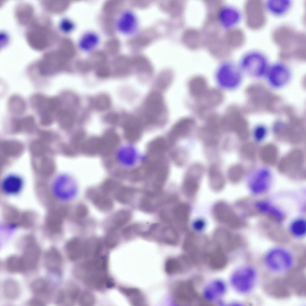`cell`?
<instances>
[{"label": "cell", "instance_id": "obj_1", "mask_svg": "<svg viewBox=\"0 0 306 306\" xmlns=\"http://www.w3.org/2000/svg\"><path fill=\"white\" fill-rule=\"evenodd\" d=\"M273 42L279 49L278 56L283 61L294 59L306 49V34L287 24L279 25L271 34Z\"/></svg>", "mask_w": 306, "mask_h": 306}, {"label": "cell", "instance_id": "obj_2", "mask_svg": "<svg viewBox=\"0 0 306 306\" xmlns=\"http://www.w3.org/2000/svg\"><path fill=\"white\" fill-rule=\"evenodd\" d=\"M295 257L291 251L282 246L273 247L266 251L263 263L270 272L278 275L288 274L294 270Z\"/></svg>", "mask_w": 306, "mask_h": 306}, {"label": "cell", "instance_id": "obj_3", "mask_svg": "<svg viewBox=\"0 0 306 306\" xmlns=\"http://www.w3.org/2000/svg\"><path fill=\"white\" fill-rule=\"evenodd\" d=\"M270 65L267 58L263 53L252 51L243 56L239 66L244 74L259 79L264 78Z\"/></svg>", "mask_w": 306, "mask_h": 306}, {"label": "cell", "instance_id": "obj_4", "mask_svg": "<svg viewBox=\"0 0 306 306\" xmlns=\"http://www.w3.org/2000/svg\"><path fill=\"white\" fill-rule=\"evenodd\" d=\"M210 246L207 238L193 232H188L183 244V248L191 261L196 264L204 263Z\"/></svg>", "mask_w": 306, "mask_h": 306}, {"label": "cell", "instance_id": "obj_5", "mask_svg": "<svg viewBox=\"0 0 306 306\" xmlns=\"http://www.w3.org/2000/svg\"><path fill=\"white\" fill-rule=\"evenodd\" d=\"M258 277L256 268L251 264H247L240 267L234 272L231 282L237 292L242 294H248L254 289Z\"/></svg>", "mask_w": 306, "mask_h": 306}, {"label": "cell", "instance_id": "obj_6", "mask_svg": "<svg viewBox=\"0 0 306 306\" xmlns=\"http://www.w3.org/2000/svg\"><path fill=\"white\" fill-rule=\"evenodd\" d=\"M267 10L265 2L261 0H249L244 6V15L247 27L252 30L263 28L267 22Z\"/></svg>", "mask_w": 306, "mask_h": 306}, {"label": "cell", "instance_id": "obj_7", "mask_svg": "<svg viewBox=\"0 0 306 306\" xmlns=\"http://www.w3.org/2000/svg\"><path fill=\"white\" fill-rule=\"evenodd\" d=\"M194 284L189 280L178 281L173 284L171 294L174 303L179 306L190 305L196 302L202 304Z\"/></svg>", "mask_w": 306, "mask_h": 306}, {"label": "cell", "instance_id": "obj_8", "mask_svg": "<svg viewBox=\"0 0 306 306\" xmlns=\"http://www.w3.org/2000/svg\"><path fill=\"white\" fill-rule=\"evenodd\" d=\"M292 77L290 68L284 62L281 61L270 65L264 79L270 87L279 90L289 84Z\"/></svg>", "mask_w": 306, "mask_h": 306}, {"label": "cell", "instance_id": "obj_9", "mask_svg": "<svg viewBox=\"0 0 306 306\" xmlns=\"http://www.w3.org/2000/svg\"><path fill=\"white\" fill-rule=\"evenodd\" d=\"M243 74L239 66L232 63H225L218 69L216 74V80L222 88L234 89L241 84Z\"/></svg>", "mask_w": 306, "mask_h": 306}, {"label": "cell", "instance_id": "obj_10", "mask_svg": "<svg viewBox=\"0 0 306 306\" xmlns=\"http://www.w3.org/2000/svg\"><path fill=\"white\" fill-rule=\"evenodd\" d=\"M143 116L150 122H154L164 117L166 108L162 94L153 91L148 96L143 106Z\"/></svg>", "mask_w": 306, "mask_h": 306}, {"label": "cell", "instance_id": "obj_11", "mask_svg": "<svg viewBox=\"0 0 306 306\" xmlns=\"http://www.w3.org/2000/svg\"><path fill=\"white\" fill-rule=\"evenodd\" d=\"M107 266V258L98 256L88 259L77 265L73 272L75 276L84 281L87 279L106 273Z\"/></svg>", "mask_w": 306, "mask_h": 306}, {"label": "cell", "instance_id": "obj_12", "mask_svg": "<svg viewBox=\"0 0 306 306\" xmlns=\"http://www.w3.org/2000/svg\"><path fill=\"white\" fill-rule=\"evenodd\" d=\"M205 171L202 163L196 162L191 164L186 172L183 184V190L187 197L192 198L196 195Z\"/></svg>", "mask_w": 306, "mask_h": 306}, {"label": "cell", "instance_id": "obj_13", "mask_svg": "<svg viewBox=\"0 0 306 306\" xmlns=\"http://www.w3.org/2000/svg\"><path fill=\"white\" fill-rule=\"evenodd\" d=\"M272 177V172L267 168L260 167L255 169L250 174L248 179L250 192L255 195L267 192L271 186Z\"/></svg>", "mask_w": 306, "mask_h": 306}, {"label": "cell", "instance_id": "obj_14", "mask_svg": "<svg viewBox=\"0 0 306 306\" xmlns=\"http://www.w3.org/2000/svg\"><path fill=\"white\" fill-rule=\"evenodd\" d=\"M212 214L218 222L232 229L241 227L242 223L232 208L226 202L220 201L214 205Z\"/></svg>", "mask_w": 306, "mask_h": 306}, {"label": "cell", "instance_id": "obj_15", "mask_svg": "<svg viewBox=\"0 0 306 306\" xmlns=\"http://www.w3.org/2000/svg\"><path fill=\"white\" fill-rule=\"evenodd\" d=\"M213 238L215 245L224 252L234 251L241 245L239 237L224 227L215 229L213 233Z\"/></svg>", "mask_w": 306, "mask_h": 306}, {"label": "cell", "instance_id": "obj_16", "mask_svg": "<svg viewBox=\"0 0 306 306\" xmlns=\"http://www.w3.org/2000/svg\"><path fill=\"white\" fill-rule=\"evenodd\" d=\"M114 26L120 33L126 35H131L137 30L138 19L133 12L125 10L117 16L115 21Z\"/></svg>", "mask_w": 306, "mask_h": 306}, {"label": "cell", "instance_id": "obj_17", "mask_svg": "<svg viewBox=\"0 0 306 306\" xmlns=\"http://www.w3.org/2000/svg\"><path fill=\"white\" fill-rule=\"evenodd\" d=\"M75 180L71 175L65 174L57 176L53 180L51 190L54 196L58 200H65L69 196L68 191L74 186Z\"/></svg>", "mask_w": 306, "mask_h": 306}, {"label": "cell", "instance_id": "obj_18", "mask_svg": "<svg viewBox=\"0 0 306 306\" xmlns=\"http://www.w3.org/2000/svg\"><path fill=\"white\" fill-rule=\"evenodd\" d=\"M41 254L40 248L36 244L30 242L26 244L21 256L26 272L34 270L37 268Z\"/></svg>", "mask_w": 306, "mask_h": 306}, {"label": "cell", "instance_id": "obj_19", "mask_svg": "<svg viewBox=\"0 0 306 306\" xmlns=\"http://www.w3.org/2000/svg\"><path fill=\"white\" fill-rule=\"evenodd\" d=\"M228 262L225 252L216 245L210 246L205 257L204 263L211 269L220 270L225 268Z\"/></svg>", "mask_w": 306, "mask_h": 306}, {"label": "cell", "instance_id": "obj_20", "mask_svg": "<svg viewBox=\"0 0 306 306\" xmlns=\"http://www.w3.org/2000/svg\"><path fill=\"white\" fill-rule=\"evenodd\" d=\"M190 260L186 255L171 256L167 258L164 264L165 272L169 276L181 273L189 269Z\"/></svg>", "mask_w": 306, "mask_h": 306}, {"label": "cell", "instance_id": "obj_21", "mask_svg": "<svg viewBox=\"0 0 306 306\" xmlns=\"http://www.w3.org/2000/svg\"><path fill=\"white\" fill-rule=\"evenodd\" d=\"M43 262L45 268L49 271L59 273L62 268L63 259L59 250L52 247L47 250L43 257Z\"/></svg>", "mask_w": 306, "mask_h": 306}, {"label": "cell", "instance_id": "obj_22", "mask_svg": "<svg viewBox=\"0 0 306 306\" xmlns=\"http://www.w3.org/2000/svg\"><path fill=\"white\" fill-rule=\"evenodd\" d=\"M86 195L93 204L101 211H108L113 207V202L109 195L101 190H89L86 192Z\"/></svg>", "mask_w": 306, "mask_h": 306}, {"label": "cell", "instance_id": "obj_23", "mask_svg": "<svg viewBox=\"0 0 306 306\" xmlns=\"http://www.w3.org/2000/svg\"><path fill=\"white\" fill-rule=\"evenodd\" d=\"M79 295L78 286L70 284L58 290L55 297V302L60 305H71L75 303Z\"/></svg>", "mask_w": 306, "mask_h": 306}, {"label": "cell", "instance_id": "obj_24", "mask_svg": "<svg viewBox=\"0 0 306 306\" xmlns=\"http://www.w3.org/2000/svg\"><path fill=\"white\" fill-rule=\"evenodd\" d=\"M207 174L209 186L215 192H219L224 188L226 183L225 177L220 167L215 163L208 167Z\"/></svg>", "mask_w": 306, "mask_h": 306}, {"label": "cell", "instance_id": "obj_25", "mask_svg": "<svg viewBox=\"0 0 306 306\" xmlns=\"http://www.w3.org/2000/svg\"><path fill=\"white\" fill-rule=\"evenodd\" d=\"M191 212L189 205L183 203L176 205L172 209L173 218L182 231H186L188 228Z\"/></svg>", "mask_w": 306, "mask_h": 306}, {"label": "cell", "instance_id": "obj_26", "mask_svg": "<svg viewBox=\"0 0 306 306\" xmlns=\"http://www.w3.org/2000/svg\"><path fill=\"white\" fill-rule=\"evenodd\" d=\"M24 181L21 177L16 175H10L3 180L1 185L2 192L9 195H15L21 192Z\"/></svg>", "mask_w": 306, "mask_h": 306}, {"label": "cell", "instance_id": "obj_27", "mask_svg": "<svg viewBox=\"0 0 306 306\" xmlns=\"http://www.w3.org/2000/svg\"><path fill=\"white\" fill-rule=\"evenodd\" d=\"M100 41V37L98 33L94 31L88 30L83 33L79 38L78 47L83 52H91L98 46Z\"/></svg>", "mask_w": 306, "mask_h": 306}, {"label": "cell", "instance_id": "obj_28", "mask_svg": "<svg viewBox=\"0 0 306 306\" xmlns=\"http://www.w3.org/2000/svg\"><path fill=\"white\" fill-rule=\"evenodd\" d=\"M131 217V213L129 211L120 210L111 216L105 221L104 225L109 231H114L126 224L129 221Z\"/></svg>", "mask_w": 306, "mask_h": 306}, {"label": "cell", "instance_id": "obj_29", "mask_svg": "<svg viewBox=\"0 0 306 306\" xmlns=\"http://www.w3.org/2000/svg\"><path fill=\"white\" fill-rule=\"evenodd\" d=\"M226 287L221 280H215L209 283L205 287L204 296L205 300L213 301L219 299L224 294Z\"/></svg>", "mask_w": 306, "mask_h": 306}, {"label": "cell", "instance_id": "obj_30", "mask_svg": "<svg viewBox=\"0 0 306 306\" xmlns=\"http://www.w3.org/2000/svg\"><path fill=\"white\" fill-rule=\"evenodd\" d=\"M121 293L133 306H143L147 304L146 297L138 288L131 287H123L120 288Z\"/></svg>", "mask_w": 306, "mask_h": 306}, {"label": "cell", "instance_id": "obj_31", "mask_svg": "<svg viewBox=\"0 0 306 306\" xmlns=\"http://www.w3.org/2000/svg\"><path fill=\"white\" fill-rule=\"evenodd\" d=\"M267 11L276 16L286 14L290 10L292 5L290 0H268L265 2Z\"/></svg>", "mask_w": 306, "mask_h": 306}, {"label": "cell", "instance_id": "obj_32", "mask_svg": "<svg viewBox=\"0 0 306 306\" xmlns=\"http://www.w3.org/2000/svg\"><path fill=\"white\" fill-rule=\"evenodd\" d=\"M84 241L79 238H75L67 243L66 253L70 260L76 261L83 258Z\"/></svg>", "mask_w": 306, "mask_h": 306}, {"label": "cell", "instance_id": "obj_33", "mask_svg": "<svg viewBox=\"0 0 306 306\" xmlns=\"http://www.w3.org/2000/svg\"><path fill=\"white\" fill-rule=\"evenodd\" d=\"M3 295L7 299L13 301L17 299L21 292L18 282L15 279L9 278L3 282L1 286Z\"/></svg>", "mask_w": 306, "mask_h": 306}, {"label": "cell", "instance_id": "obj_34", "mask_svg": "<svg viewBox=\"0 0 306 306\" xmlns=\"http://www.w3.org/2000/svg\"><path fill=\"white\" fill-rule=\"evenodd\" d=\"M220 11V20L225 27H230L237 24L241 19L239 11L234 8L224 7Z\"/></svg>", "mask_w": 306, "mask_h": 306}, {"label": "cell", "instance_id": "obj_35", "mask_svg": "<svg viewBox=\"0 0 306 306\" xmlns=\"http://www.w3.org/2000/svg\"><path fill=\"white\" fill-rule=\"evenodd\" d=\"M254 206L259 211L273 217L278 221H282L284 215L279 208L266 201H258L254 204Z\"/></svg>", "mask_w": 306, "mask_h": 306}, {"label": "cell", "instance_id": "obj_36", "mask_svg": "<svg viewBox=\"0 0 306 306\" xmlns=\"http://www.w3.org/2000/svg\"><path fill=\"white\" fill-rule=\"evenodd\" d=\"M102 249L100 242L95 238L84 241L83 258L89 259L99 256Z\"/></svg>", "mask_w": 306, "mask_h": 306}, {"label": "cell", "instance_id": "obj_37", "mask_svg": "<svg viewBox=\"0 0 306 306\" xmlns=\"http://www.w3.org/2000/svg\"><path fill=\"white\" fill-rule=\"evenodd\" d=\"M115 156L117 162L121 166H127L132 163L133 150L128 145L119 147L116 150Z\"/></svg>", "mask_w": 306, "mask_h": 306}, {"label": "cell", "instance_id": "obj_38", "mask_svg": "<svg viewBox=\"0 0 306 306\" xmlns=\"http://www.w3.org/2000/svg\"><path fill=\"white\" fill-rule=\"evenodd\" d=\"M30 288L35 296L41 298L49 292V285L46 280L42 278H37L30 283Z\"/></svg>", "mask_w": 306, "mask_h": 306}, {"label": "cell", "instance_id": "obj_39", "mask_svg": "<svg viewBox=\"0 0 306 306\" xmlns=\"http://www.w3.org/2000/svg\"><path fill=\"white\" fill-rule=\"evenodd\" d=\"M4 265L6 270L10 273L26 272L21 256L15 255L9 256L6 259Z\"/></svg>", "mask_w": 306, "mask_h": 306}, {"label": "cell", "instance_id": "obj_40", "mask_svg": "<svg viewBox=\"0 0 306 306\" xmlns=\"http://www.w3.org/2000/svg\"><path fill=\"white\" fill-rule=\"evenodd\" d=\"M289 230L290 234L294 238H301L306 234V220L303 217L295 219L290 224Z\"/></svg>", "mask_w": 306, "mask_h": 306}, {"label": "cell", "instance_id": "obj_41", "mask_svg": "<svg viewBox=\"0 0 306 306\" xmlns=\"http://www.w3.org/2000/svg\"><path fill=\"white\" fill-rule=\"evenodd\" d=\"M196 123L193 119L186 118L180 120L175 126V129L178 135L181 137L189 136L195 127Z\"/></svg>", "mask_w": 306, "mask_h": 306}, {"label": "cell", "instance_id": "obj_42", "mask_svg": "<svg viewBox=\"0 0 306 306\" xmlns=\"http://www.w3.org/2000/svg\"><path fill=\"white\" fill-rule=\"evenodd\" d=\"M161 235L163 242L169 245H176L179 241L180 237L178 232L171 227H164L162 230Z\"/></svg>", "mask_w": 306, "mask_h": 306}, {"label": "cell", "instance_id": "obj_43", "mask_svg": "<svg viewBox=\"0 0 306 306\" xmlns=\"http://www.w3.org/2000/svg\"><path fill=\"white\" fill-rule=\"evenodd\" d=\"M136 193L133 188L124 187L117 189L114 193V197L119 202L123 204H127L132 199Z\"/></svg>", "mask_w": 306, "mask_h": 306}, {"label": "cell", "instance_id": "obj_44", "mask_svg": "<svg viewBox=\"0 0 306 306\" xmlns=\"http://www.w3.org/2000/svg\"><path fill=\"white\" fill-rule=\"evenodd\" d=\"M192 80L189 83V89L191 93L195 96L201 95L205 91L206 83L202 77H198Z\"/></svg>", "mask_w": 306, "mask_h": 306}, {"label": "cell", "instance_id": "obj_45", "mask_svg": "<svg viewBox=\"0 0 306 306\" xmlns=\"http://www.w3.org/2000/svg\"><path fill=\"white\" fill-rule=\"evenodd\" d=\"M111 104V100L110 97L104 94L98 95L94 101V106L96 108L100 111L107 110L110 107Z\"/></svg>", "mask_w": 306, "mask_h": 306}, {"label": "cell", "instance_id": "obj_46", "mask_svg": "<svg viewBox=\"0 0 306 306\" xmlns=\"http://www.w3.org/2000/svg\"><path fill=\"white\" fill-rule=\"evenodd\" d=\"M79 304L82 306H91L95 303L94 295L88 291H85L80 294L78 298Z\"/></svg>", "mask_w": 306, "mask_h": 306}, {"label": "cell", "instance_id": "obj_47", "mask_svg": "<svg viewBox=\"0 0 306 306\" xmlns=\"http://www.w3.org/2000/svg\"><path fill=\"white\" fill-rule=\"evenodd\" d=\"M240 169L236 164L231 165L227 171V178L231 183H235L238 182L240 178Z\"/></svg>", "mask_w": 306, "mask_h": 306}, {"label": "cell", "instance_id": "obj_48", "mask_svg": "<svg viewBox=\"0 0 306 306\" xmlns=\"http://www.w3.org/2000/svg\"><path fill=\"white\" fill-rule=\"evenodd\" d=\"M119 241V236L114 231H109L104 238L105 245L109 248L115 247L117 245Z\"/></svg>", "mask_w": 306, "mask_h": 306}, {"label": "cell", "instance_id": "obj_49", "mask_svg": "<svg viewBox=\"0 0 306 306\" xmlns=\"http://www.w3.org/2000/svg\"><path fill=\"white\" fill-rule=\"evenodd\" d=\"M267 127L264 124H258L255 126L253 130L254 137L256 140L260 141L265 137L267 133Z\"/></svg>", "mask_w": 306, "mask_h": 306}, {"label": "cell", "instance_id": "obj_50", "mask_svg": "<svg viewBox=\"0 0 306 306\" xmlns=\"http://www.w3.org/2000/svg\"><path fill=\"white\" fill-rule=\"evenodd\" d=\"M88 209L84 204L77 205L74 211V215L76 218L80 219L85 218L88 214Z\"/></svg>", "mask_w": 306, "mask_h": 306}, {"label": "cell", "instance_id": "obj_51", "mask_svg": "<svg viewBox=\"0 0 306 306\" xmlns=\"http://www.w3.org/2000/svg\"><path fill=\"white\" fill-rule=\"evenodd\" d=\"M75 24L74 22L70 19H65L63 22V28L66 32L70 33L75 29Z\"/></svg>", "mask_w": 306, "mask_h": 306}, {"label": "cell", "instance_id": "obj_52", "mask_svg": "<svg viewBox=\"0 0 306 306\" xmlns=\"http://www.w3.org/2000/svg\"><path fill=\"white\" fill-rule=\"evenodd\" d=\"M27 304L30 306H44L45 305L46 303L43 299L35 296L30 299Z\"/></svg>", "mask_w": 306, "mask_h": 306}, {"label": "cell", "instance_id": "obj_53", "mask_svg": "<svg viewBox=\"0 0 306 306\" xmlns=\"http://www.w3.org/2000/svg\"><path fill=\"white\" fill-rule=\"evenodd\" d=\"M96 75L98 77L105 78L108 77L110 75L109 70L105 68H100L97 70Z\"/></svg>", "mask_w": 306, "mask_h": 306}]
</instances>
